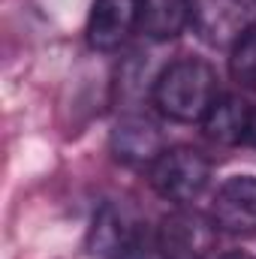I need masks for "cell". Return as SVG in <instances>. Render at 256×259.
<instances>
[{"label": "cell", "mask_w": 256, "mask_h": 259, "mask_svg": "<svg viewBox=\"0 0 256 259\" xmlns=\"http://www.w3.org/2000/svg\"><path fill=\"white\" fill-rule=\"evenodd\" d=\"M217 72L199 58H181L169 64L154 84L157 109L178 124L202 121L208 109L217 103Z\"/></svg>", "instance_id": "obj_1"}, {"label": "cell", "mask_w": 256, "mask_h": 259, "mask_svg": "<svg viewBox=\"0 0 256 259\" xmlns=\"http://www.w3.org/2000/svg\"><path fill=\"white\" fill-rule=\"evenodd\" d=\"M208 178H211V163L202 151L196 148H166L163 157L151 166V184L154 190L175 202V205H184L199 199V193L208 187Z\"/></svg>", "instance_id": "obj_2"}, {"label": "cell", "mask_w": 256, "mask_h": 259, "mask_svg": "<svg viewBox=\"0 0 256 259\" xmlns=\"http://www.w3.org/2000/svg\"><path fill=\"white\" fill-rule=\"evenodd\" d=\"M217 241V223L214 217H205L202 211H172L160 220L157 229V247L163 259H208L214 253Z\"/></svg>", "instance_id": "obj_3"}, {"label": "cell", "mask_w": 256, "mask_h": 259, "mask_svg": "<svg viewBox=\"0 0 256 259\" xmlns=\"http://www.w3.org/2000/svg\"><path fill=\"white\" fill-rule=\"evenodd\" d=\"M256 24V0H193V27L208 46H235Z\"/></svg>", "instance_id": "obj_4"}, {"label": "cell", "mask_w": 256, "mask_h": 259, "mask_svg": "<svg viewBox=\"0 0 256 259\" xmlns=\"http://www.w3.org/2000/svg\"><path fill=\"white\" fill-rule=\"evenodd\" d=\"M139 217L121 202H106L88 232V247L97 259H130L139 250Z\"/></svg>", "instance_id": "obj_5"}, {"label": "cell", "mask_w": 256, "mask_h": 259, "mask_svg": "<svg viewBox=\"0 0 256 259\" xmlns=\"http://www.w3.org/2000/svg\"><path fill=\"white\" fill-rule=\"evenodd\" d=\"M112 154L118 163L124 166H133V169H145V166H154L163 151H166V139L160 127L145 118V115H127L121 118L115 130H112Z\"/></svg>", "instance_id": "obj_6"}, {"label": "cell", "mask_w": 256, "mask_h": 259, "mask_svg": "<svg viewBox=\"0 0 256 259\" xmlns=\"http://www.w3.org/2000/svg\"><path fill=\"white\" fill-rule=\"evenodd\" d=\"M211 217L217 229L229 235H256V178L253 175H235L229 178L217 196Z\"/></svg>", "instance_id": "obj_7"}, {"label": "cell", "mask_w": 256, "mask_h": 259, "mask_svg": "<svg viewBox=\"0 0 256 259\" xmlns=\"http://www.w3.org/2000/svg\"><path fill=\"white\" fill-rule=\"evenodd\" d=\"M139 24V0H94L88 18V42L97 52H112Z\"/></svg>", "instance_id": "obj_8"}, {"label": "cell", "mask_w": 256, "mask_h": 259, "mask_svg": "<svg viewBox=\"0 0 256 259\" xmlns=\"http://www.w3.org/2000/svg\"><path fill=\"white\" fill-rule=\"evenodd\" d=\"M190 21L193 0H139V30L154 42L175 39Z\"/></svg>", "instance_id": "obj_9"}, {"label": "cell", "mask_w": 256, "mask_h": 259, "mask_svg": "<svg viewBox=\"0 0 256 259\" xmlns=\"http://www.w3.org/2000/svg\"><path fill=\"white\" fill-rule=\"evenodd\" d=\"M250 118H253V109L241 97L226 94V97H217V103L208 109V115L202 118V127H205V136L211 142H217V145H235V142L247 139Z\"/></svg>", "instance_id": "obj_10"}, {"label": "cell", "mask_w": 256, "mask_h": 259, "mask_svg": "<svg viewBox=\"0 0 256 259\" xmlns=\"http://www.w3.org/2000/svg\"><path fill=\"white\" fill-rule=\"evenodd\" d=\"M229 72L238 84L256 88V24L232 46V58H229Z\"/></svg>", "instance_id": "obj_11"}, {"label": "cell", "mask_w": 256, "mask_h": 259, "mask_svg": "<svg viewBox=\"0 0 256 259\" xmlns=\"http://www.w3.org/2000/svg\"><path fill=\"white\" fill-rule=\"evenodd\" d=\"M247 139L256 145V109H253V118H250V133H247Z\"/></svg>", "instance_id": "obj_12"}, {"label": "cell", "mask_w": 256, "mask_h": 259, "mask_svg": "<svg viewBox=\"0 0 256 259\" xmlns=\"http://www.w3.org/2000/svg\"><path fill=\"white\" fill-rule=\"evenodd\" d=\"M220 259H253V256H247V253H226V256H220Z\"/></svg>", "instance_id": "obj_13"}]
</instances>
